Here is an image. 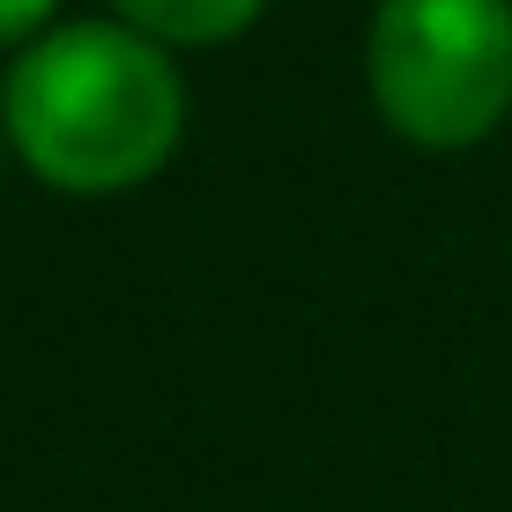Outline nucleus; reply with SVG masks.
I'll return each instance as SVG.
<instances>
[{"mask_svg": "<svg viewBox=\"0 0 512 512\" xmlns=\"http://www.w3.org/2000/svg\"><path fill=\"white\" fill-rule=\"evenodd\" d=\"M186 119L193 90L179 52L119 15L52 23L0 67V134L15 171L67 201H119L156 186L186 149Z\"/></svg>", "mask_w": 512, "mask_h": 512, "instance_id": "obj_1", "label": "nucleus"}, {"mask_svg": "<svg viewBox=\"0 0 512 512\" xmlns=\"http://www.w3.org/2000/svg\"><path fill=\"white\" fill-rule=\"evenodd\" d=\"M364 97L423 156L483 149L512 119V0H372Z\"/></svg>", "mask_w": 512, "mask_h": 512, "instance_id": "obj_2", "label": "nucleus"}, {"mask_svg": "<svg viewBox=\"0 0 512 512\" xmlns=\"http://www.w3.org/2000/svg\"><path fill=\"white\" fill-rule=\"evenodd\" d=\"M104 8L164 52H216V45H238L268 15V0H104Z\"/></svg>", "mask_w": 512, "mask_h": 512, "instance_id": "obj_3", "label": "nucleus"}, {"mask_svg": "<svg viewBox=\"0 0 512 512\" xmlns=\"http://www.w3.org/2000/svg\"><path fill=\"white\" fill-rule=\"evenodd\" d=\"M67 0H0V52H23L30 38H45L60 23Z\"/></svg>", "mask_w": 512, "mask_h": 512, "instance_id": "obj_4", "label": "nucleus"}, {"mask_svg": "<svg viewBox=\"0 0 512 512\" xmlns=\"http://www.w3.org/2000/svg\"><path fill=\"white\" fill-rule=\"evenodd\" d=\"M8 164H15V156H8V134H0V186H8Z\"/></svg>", "mask_w": 512, "mask_h": 512, "instance_id": "obj_5", "label": "nucleus"}]
</instances>
